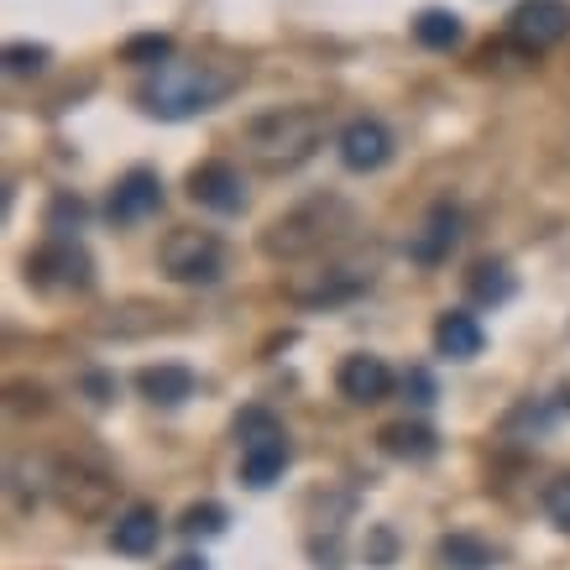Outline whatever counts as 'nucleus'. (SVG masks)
<instances>
[{"label": "nucleus", "instance_id": "20", "mask_svg": "<svg viewBox=\"0 0 570 570\" xmlns=\"http://www.w3.org/2000/svg\"><path fill=\"white\" fill-rule=\"evenodd\" d=\"M461 32H466L461 17L445 11V6H424V11L414 17V37L424 42V48H434V52H450L455 42H461Z\"/></svg>", "mask_w": 570, "mask_h": 570}, {"label": "nucleus", "instance_id": "21", "mask_svg": "<svg viewBox=\"0 0 570 570\" xmlns=\"http://www.w3.org/2000/svg\"><path fill=\"white\" fill-rule=\"evenodd\" d=\"M434 554L445 570H492V550L476 534H445L434 544Z\"/></svg>", "mask_w": 570, "mask_h": 570}, {"label": "nucleus", "instance_id": "2", "mask_svg": "<svg viewBox=\"0 0 570 570\" xmlns=\"http://www.w3.org/2000/svg\"><path fill=\"white\" fill-rule=\"evenodd\" d=\"M325 131H330L325 110H314V105H277V110H262L257 121H246L242 141H246V157L257 163L262 174H294V168H304L320 153Z\"/></svg>", "mask_w": 570, "mask_h": 570}, {"label": "nucleus", "instance_id": "7", "mask_svg": "<svg viewBox=\"0 0 570 570\" xmlns=\"http://www.w3.org/2000/svg\"><path fill=\"white\" fill-rule=\"evenodd\" d=\"M508 37L523 52H544L570 37V6L566 0H519L508 17Z\"/></svg>", "mask_w": 570, "mask_h": 570}, {"label": "nucleus", "instance_id": "25", "mask_svg": "<svg viewBox=\"0 0 570 570\" xmlns=\"http://www.w3.org/2000/svg\"><path fill=\"white\" fill-rule=\"evenodd\" d=\"M277 430H283V424H277V419L267 414V409H257V403L236 414V445H252V440H267V434H277Z\"/></svg>", "mask_w": 570, "mask_h": 570}, {"label": "nucleus", "instance_id": "10", "mask_svg": "<svg viewBox=\"0 0 570 570\" xmlns=\"http://www.w3.org/2000/svg\"><path fill=\"white\" fill-rule=\"evenodd\" d=\"M157 209H163V178H157L153 168H126V174L116 178L110 199H105L110 225H137V220H147V215H157Z\"/></svg>", "mask_w": 570, "mask_h": 570}, {"label": "nucleus", "instance_id": "26", "mask_svg": "<svg viewBox=\"0 0 570 570\" xmlns=\"http://www.w3.org/2000/svg\"><path fill=\"white\" fill-rule=\"evenodd\" d=\"M48 58L52 52L42 48V42H11V48H6V69L11 73H42L48 69Z\"/></svg>", "mask_w": 570, "mask_h": 570}, {"label": "nucleus", "instance_id": "30", "mask_svg": "<svg viewBox=\"0 0 570 570\" xmlns=\"http://www.w3.org/2000/svg\"><path fill=\"white\" fill-rule=\"evenodd\" d=\"M163 570H209V566H205V554H178V560H168Z\"/></svg>", "mask_w": 570, "mask_h": 570}, {"label": "nucleus", "instance_id": "18", "mask_svg": "<svg viewBox=\"0 0 570 570\" xmlns=\"http://www.w3.org/2000/svg\"><path fill=\"white\" fill-rule=\"evenodd\" d=\"M382 455H393V461H430L434 450H440V440H434V430H424V424H387V430L377 434Z\"/></svg>", "mask_w": 570, "mask_h": 570}, {"label": "nucleus", "instance_id": "15", "mask_svg": "<svg viewBox=\"0 0 570 570\" xmlns=\"http://www.w3.org/2000/svg\"><path fill=\"white\" fill-rule=\"evenodd\" d=\"M482 346H487V330L476 325V314L445 309L434 320V351L445 362H471V356H482Z\"/></svg>", "mask_w": 570, "mask_h": 570}, {"label": "nucleus", "instance_id": "16", "mask_svg": "<svg viewBox=\"0 0 570 570\" xmlns=\"http://www.w3.org/2000/svg\"><path fill=\"white\" fill-rule=\"evenodd\" d=\"M288 434L277 430L267 434V440H252V445H242V482L246 487H273L283 471H288Z\"/></svg>", "mask_w": 570, "mask_h": 570}, {"label": "nucleus", "instance_id": "14", "mask_svg": "<svg viewBox=\"0 0 570 570\" xmlns=\"http://www.w3.org/2000/svg\"><path fill=\"white\" fill-rule=\"evenodd\" d=\"M194 387H199V377H194L184 362H153L137 372V393L147 397V403H157V409H178V403H189Z\"/></svg>", "mask_w": 570, "mask_h": 570}, {"label": "nucleus", "instance_id": "23", "mask_svg": "<svg viewBox=\"0 0 570 570\" xmlns=\"http://www.w3.org/2000/svg\"><path fill=\"white\" fill-rule=\"evenodd\" d=\"M168 58H174V37H163V32H141L121 48V63H137V69H157Z\"/></svg>", "mask_w": 570, "mask_h": 570}, {"label": "nucleus", "instance_id": "24", "mask_svg": "<svg viewBox=\"0 0 570 570\" xmlns=\"http://www.w3.org/2000/svg\"><path fill=\"white\" fill-rule=\"evenodd\" d=\"M89 220V205L85 199H73V194H52V205H48V230L52 236H73V230H79V225Z\"/></svg>", "mask_w": 570, "mask_h": 570}, {"label": "nucleus", "instance_id": "9", "mask_svg": "<svg viewBox=\"0 0 570 570\" xmlns=\"http://www.w3.org/2000/svg\"><path fill=\"white\" fill-rule=\"evenodd\" d=\"M52 492L69 508L73 519H100L105 508L116 502V482L105 471H85V466H58L52 471Z\"/></svg>", "mask_w": 570, "mask_h": 570}, {"label": "nucleus", "instance_id": "27", "mask_svg": "<svg viewBox=\"0 0 570 570\" xmlns=\"http://www.w3.org/2000/svg\"><path fill=\"white\" fill-rule=\"evenodd\" d=\"M544 513H550L554 529L570 534V476H554V482L544 487Z\"/></svg>", "mask_w": 570, "mask_h": 570}, {"label": "nucleus", "instance_id": "19", "mask_svg": "<svg viewBox=\"0 0 570 570\" xmlns=\"http://www.w3.org/2000/svg\"><path fill=\"white\" fill-rule=\"evenodd\" d=\"M466 294L476 304H508V298L519 294V277L508 273V262H476L466 273Z\"/></svg>", "mask_w": 570, "mask_h": 570}, {"label": "nucleus", "instance_id": "8", "mask_svg": "<svg viewBox=\"0 0 570 570\" xmlns=\"http://www.w3.org/2000/svg\"><path fill=\"white\" fill-rule=\"evenodd\" d=\"M189 199L199 209H215V215H242L246 209V178L236 163H220L209 157L189 174Z\"/></svg>", "mask_w": 570, "mask_h": 570}, {"label": "nucleus", "instance_id": "4", "mask_svg": "<svg viewBox=\"0 0 570 570\" xmlns=\"http://www.w3.org/2000/svg\"><path fill=\"white\" fill-rule=\"evenodd\" d=\"M377 267L366 257H335V262H320L309 273H288L283 277V294L294 298L298 309H335V304H351L372 288Z\"/></svg>", "mask_w": 570, "mask_h": 570}, {"label": "nucleus", "instance_id": "22", "mask_svg": "<svg viewBox=\"0 0 570 570\" xmlns=\"http://www.w3.org/2000/svg\"><path fill=\"white\" fill-rule=\"evenodd\" d=\"M225 523H230V513H225L220 502H194V508H184V519H178V534L215 539V534H225Z\"/></svg>", "mask_w": 570, "mask_h": 570}, {"label": "nucleus", "instance_id": "5", "mask_svg": "<svg viewBox=\"0 0 570 570\" xmlns=\"http://www.w3.org/2000/svg\"><path fill=\"white\" fill-rule=\"evenodd\" d=\"M157 262H163V273L174 277V283H220V277H225V246H220V236L194 230V225L168 230V236H163V246H157Z\"/></svg>", "mask_w": 570, "mask_h": 570}, {"label": "nucleus", "instance_id": "3", "mask_svg": "<svg viewBox=\"0 0 570 570\" xmlns=\"http://www.w3.org/2000/svg\"><path fill=\"white\" fill-rule=\"evenodd\" d=\"M351 230H356V209L341 194H320V199H304L288 215H277L257 246L267 262H304L314 252H325L330 242H346Z\"/></svg>", "mask_w": 570, "mask_h": 570}, {"label": "nucleus", "instance_id": "12", "mask_svg": "<svg viewBox=\"0 0 570 570\" xmlns=\"http://www.w3.org/2000/svg\"><path fill=\"white\" fill-rule=\"evenodd\" d=\"M393 366L382 362V356H366V351H356V356H346V362L335 366V387H341V397L346 403H382V397L393 393Z\"/></svg>", "mask_w": 570, "mask_h": 570}, {"label": "nucleus", "instance_id": "6", "mask_svg": "<svg viewBox=\"0 0 570 570\" xmlns=\"http://www.w3.org/2000/svg\"><path fill=\"white\" fill-rule=\"evenodd\" d=\"M27 277L42 294H85L95 283V262H89V252L73 236H52L48 246H37L27 257Z\"/></svg>", "mask_w": 570, "mask_h": 570}, {"label": "nucleus", "instance_id": "17", "mask_svg": "<svg viewBox=\"0 0 570 570\" xmlns=\"http://www.w3.org/2000/svg\"><path fill=\"white\" fill-rule=\"evenodd\" d=\"M157 539H163V519H157L153 508H126L121 519H116V529H110V544L121 554H131V560H141V554L157 550Z\"/></svg>", "mask_w": 570, "mask_h": 570}, {"label": "nucleus", "instance_id": "1", "mask_svg": "<svg viewBox=\"0 0 570 570\" xmlns=\"http://www.w3.org/2000/svg\"><path fill=\"white\" fill-rule=\"evenodd\" d=\"M242 63H225V58H168L137 89V100L157 121H189V116H205L220 100H230L242 89Z\"/></svg>", "mask_w": 570, "mask_h": 570}, {"label": "nucleus", "instance_id": "13", "mask_svg": "<svg viewBox=\"0 0 570 570\" xmlns=\"http://www.w3.org/2000/svg\"><path fill=\"white\" fill-rule=\"evenodd\" d=\"M455 246H461V209L434 205L430 220L409 236V257H414L419 267H434V262H445Z\"/></svg>", "mask_w": 570, "mask_h": 570}, {"label": "nucleus", "instance_id": "28", "mask_svg": "<svg viewBox=\"0 0 570 570\" xmlns=\"http://www.w3.org/2000/svg\"><path fill=\"white\" fill-rule=\"evenodd\" d=\"M393 554H397L393 529H372V539H366V566H387Z\"/></svg>", "mask_w": 570, "mask_h": 570}, {"label": "nucleus", "instance_id": "29", "mask_svg": "<svg viewBox=\"0 0 570 570\" xmlns=\"http://www.w3.org/2000/svg\"><path fill=\"white\" fill-rule=\"evenodd\" d=\"M403 387H414V403H434V382L424 377V372H409V382Z\"/></svg>", "mask_w": 570, "mask_h": 570}, {"label": "nucleus", "instance_id": "11", "mask_svg": "<svg viewBox=\"0 0 570 570\" xmlns=\"http://www.w3.org/2000/svg\"><path fill=\"white\" fill-rule=\"evenodd\" d=\"M341 163L351 174H377L393 163V131L377 121V116H356V121L341 131Z\"/></svg>", "mask_w": 570, "mask_h": 570}]
</instances>
